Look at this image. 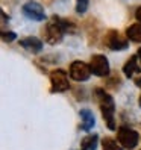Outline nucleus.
<instances>
[{
	"label": "nucleus",
	"instance_id": "1",
	"mask_svg": "<svg viewBox=\"0 0 141 150\" xmlns=\"http://www.w3.org/2000/svg\"><path fill=\"white\" fill-rule=\"evenodd\" d=\"M96 96L99 99V105H100V111H102V115L103 120L106 123V126L111 130H115V120H114V111H115V105H114L112 97L105 91L102 88H99L96 91Z\"/></svg>",
	"mask_w": 141,
	"mask_h": 150
},
{
	"label": "nucleus",
	"instance_id": "2",
	"mask_svg": "<svg viewBox=\"0 0 141 150\" xmlns=\"http://www.w3.org/2000/svg\"><path fill=\"white\" fill-rule=\"evenodd\" d=\"M64 28L61 26L59 23V18L58 17H53L52 18V21L46 26V29H44V38H46V41L49 44H52V46H55V44L61 42V40L64 38Z\"/></svg>",
	"mask_w": 141,
	"mask_h": 150
},
{
	"label": "nucleus",
	"instance_id": "3",
	"mask_svg": "<svg viewBox=\"0 0 141 150\" xmlns=\"http://www.w3.org/2000/svg\"><path fill=\"white\" fill-rule=\"evenodd\" d=\"M117 139H118V143L121 144V147L134 149L138 144V141H140V135H138V132L132 130L129 127H120L118 134H117Z\"/></svg>",
	"mask_w": 141,
	"mask_h": 150
},
{
	"label": "nucleus",
	"instance_id": "4",
	"mask_svg": "<svg viewBox=\"0 0 141 150\" xmlns=\"http://www.w3.org/2000/svg\"><path fill=\"white\" fill-rule=\"evenodd\" d=\"M50 83H52V91L53 93H64L70 88L68 77L64 70H55L50 73Z\"/></svg>",
	"mask_w": 141,
	"mask_h": 150
},
{
	"label": "nucleus",
	"instance_id": "5",
	"mask_svg": "<svg viewBox=\"0 0 141 150\" xmlns=\"http://www.w3.org/2000/svg\"><path fill=\"white\" fill-rule=\"evenodd\" d=\"M21 11L29 20H33V21H44L46 20V11L37 2H26L21 8Z\"/></svg>",
	"mask_w": 141,
	"mask_h": 150
},
{
	"label": "nucleus",
	"instance_id": "6",
	"mask_svg": "<svg viewBox=\"0 0 141 150\" xmlns=\"http://www.w3.org/2000/svg\"><path fill=\"white\" fill-rule=\"evenodd\" d=\"M90 68H91V73H93L94 76L105 77V76L109 74L108 59H106V56H103V55H94V56L91 58Z\"/></svg>",
	"mask_w": 141,
	"mask_h": 150
},
{
	"label": "nucleus",
	"instance_id": "7",
	"mask_svg": "<svg viewBox=\"0 0 141 150\" xmlns=\"http://www.w3.org/2000/svg\"><path fill=\"white\" fill-rule=\"evenodd\" d=\"M90 74H91V68L90 65H86L82 61H74V62L70 65V76L72 79L77 82H85L90 79Z\"/></svg>",
	"mask_w": 141,
	"mask_h": 150
},
{
	"label": "nucleus",
	"instance_id": "8",
	"mask_svg": "<svg viewBox=\"0 0 141 150\" xmlns=\"http://www.w3.org/2000/svg\"><path fill=\"white\" fill-rule=\"evenodd\" d=\"M105 44H106L111 50H117V52L118 50H125L129 46L128 40L123 38L117 30H109L106 33V37H105Z\"/></svg>",
	"mask_w": 141,
	"mask_h": 150
},
{
	"label": "nucleus",
	"instance_id": "9",
	"mask_svg": "<svg viewBox=\"0 0 141 150\" xmlns=\"http://www.w3.org/2000/svg\"><path fill=\"white\" fill-rule=\"evenodd\" d=\"M20 46L26 50L32 52V53H38L43 50V41L38 40L37 37H26L20 40Z\"/></svg>",
	"mask_w": 141,
	"mask_h": 150
},
{
	"label": "nucleus",
	"instance_id": "10",
	"mask_svg": "<svg viewBox=\"0 0 141 150\" xmlns=\"http://www.w3.org/2000/svg\"><path fill=\"white\" fill-rule=\"evenodd\" d=\"M123 71L128 77H134V74L140 73V64H138V56H132L126 61L125 67H123Z\"/></svg>",
	"mask_w": 141,
	"mask_h": 150
},
{
	"label": "nucleus",
	"instance_id": "11",
	"mask_svg": "<svg viewBox=\"0 0 141 150\" xmlns=\"http://www.w3.org/2000/svg\"><path fill=\"white\" fill-rule=\"evenodd\" d=\"M79 115H81V118H82V129L84 130H90L94 126L96 120H94V115H93V112L90 109H81Z\"/></svg>",
	"mask_w": 141,
	"mask_h": 150
},
{
	"label": "nucleus",
	"instance_id": "12",
	"mask_svg": "<svg viewBox=\"0 0 141 150\" xmlns=\"http://www.w3.org/2000/svg\"><path fill=\"white\" fill-rule=\"evenodd\" d=\"M126 35L130 41L134 42H141V23H135L130 24L126 29Z\"/></svg>",
	"mask_w": 141,
	"mask_h": 150
},
{
	"label": "nucleus",
	"instance_id": "13",
	"mask_svg": "<svg viewBox=\"0 0 141 150\" xmlns=\"http://www.w3.org/2000/svg\"><path fill=\"white\" fill-rule=\"evenodd\" d=\"M97 143H99V135H96V134L86 135L81 143V150H96Z\"/></svg>",
	"mask_w": 141,
	"mask_h": 150
},
{
	"label": "nucleus",
	"instance_id": "14",
	"mask_svg": "<svg viewBox=\"0 0 141 150\" xmlns=\"http://www.w3.org/2000/svg\"><path fill=\"white\" fill-rule=\"evenodd\" d=\"M102 147H103V150H121V144L117 143V141L112 139V138H103Z\"/></svg>",
	"mask_w": 141,
	"mask_h": 150
},
{
	"label": "nucleus",
	"instance_id": "15",
	"mask_svg": "<svg viewBox=\"0 0 141 150\" xmlns=\"http://www.w3.org/2000/svg\"><path fill=\"white\" fill-rule=\"evenodd\" d=\"M90 0H76V12L77 14H85L88 9Z\"/></svg>",
	"mask_w": 141,
	"mask_h": 150
},
{
	"label": "nucleus",
	"instance_id": "16",
	"mask_svg": "<svg viewBox=\"0 0 141 150\" xmlns=\"http://www.w3.org/2000/svg\"><path fill=\"white\" fill-rule=\"evenodd\" d=\"M17 38V35L14 32H2V40L5 42H12Z\"/></svg>",
	"mask_w": 141,
	"mask_h": 150
},
{
	"label": "nucleus",
	"instance_id": "17",
	"mask_svg": "<svg viewBox=\"0 0 141 150\" xmlns=\"http://www.w3.org/2000/svg\"><path fill=\"white\" fill-rule=\"evenodd\" d=\"M135 17H137L138 23H141V6H140V8H137V11H135Z\"/></svg>",
	"mask_w": 141,
	"mask_h": 150
},
{
	"label": "nucleus",
	"instance_id": "18",
	"mask_svg": "<svg viewBox=\"0 0 141 150\" xmlns=\"http://www.w3.org/2000/svg\"><path fill=\"white\" fill-rule=\"evenodd\" d=\"M137 56H138V62L141 64V49H138V50H137Z\"/></svg>",
	"mask_w": 141,
	"mask_h": 150
},
{
	"label": "nucleus",
	"instance_id": "19",
	"mask_svg": "<svg viewBox=\"0 0 141 150\" xmlns=\"http://www.w3.org/2000/svg\"><path fill=\"white\" fill-rule=\"evenodd\" d=\"M138 103H140V106H141V96H140V102Z\"/></svg>",
	"mask_w": 141,
	"mask_h": 150
}]
</instances>
